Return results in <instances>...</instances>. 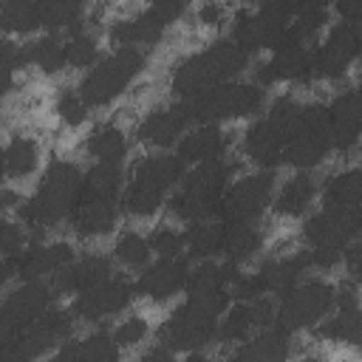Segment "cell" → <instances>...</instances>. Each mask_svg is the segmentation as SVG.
<instances>
[{
	"label": "cell",
	"instance_id": "52",
	"mask_svg": "<svg viewBox=\"0 0 362 362\" xmlns=\"http://www.w3.org/2000/svg\"><path fill=\"white\" fill-rule=\"evenodd\" d=\"M198 23L201 25H209V28L221 25L223 23V6L215 3V0H204V6L198 8Z\"/></svg>",
	"mask_w": 362,
	"mask_h": 362
},
{
	"label": "cell",
	"instance_id": "42",
	"mask_svg": "<svg viewBox=\"0 0 362 362\" xmlns=\"http://www.w3.org/2000/svg\"><path fill=\"white\" fill-rule=\"evenodd\" d=\"M40 23L37 0H3L0 3V31L6 34H31Z\"/></svg>",
	"mask_w": 362,
	"mask_h": 362
},
{
	"label": "cell",
	"instance_id": "59",
	"mask_svg": "<svg viewBox=\"0 0 362 362\" xmlns=\"http://www.w3.org/2000/svg\"><path fill=\"white\" fill-rule=\"evenodd\" d=\"M0 3H3V0H0Z\"/></svg>",
	"mask_w": 362,
	"mask_h": 362
},
{
	"label": "cell",
	"instance_id": "9",
	"mask_svg": "<svg viewBox=\"0 0 362 362\" xmlns=\"http://www.w3.org/2000/svg\"><path fill=\"white\" fill-rule=\"evenodd\" d=\"M337 297V286L328 280H300L280 294V305H274V325L286 334L314 328L322 317L331 314Z\"/></svg>",
	"mask_w": 362,
	"mask_h": 362
},
{
	"label": "cell",
	"instance_id": "25",
	"mask_svg": "<svg viewBox=\"0 0 362 362\" xmlns=\"http://www.w3.org/2000/svg\"><path fill=\"white\" fill-rule=\"evenodd\" d=\"M328 110V127H331V150L339 153H351L359 141V93L356 88H345L339 90L331 105H325Z\"/></svg>",
	"mask_w": 362,
	"mask_h": 362
},
{
	"label": "cell",
	"instance_id": "48",
	"mask_svg": "<svg viewBox=\"0 0 362 362\" xmlns=\"http://www.w3.org/2000/svg\"><path fill=\"white\" fill-rule=\"evenodd\" d=\"M147 331H150L147 320L139 317V314H133V317L122 320L110 334H113V339H116L119 348H133V345H139L141 339H147Z\"/></svg>",
	"mask_w": 362,
	"mask_h": 362
},
{
	"label": "cell",
	"instance_id": "29",
	"mask_svg": "<svg viewBox=\"0 0 362 362\" xmlns=\"http://www.w3.org/2000/svg\"><path fill=\"white\" fill-rule=\"evenodd\" d=\"M311 269L308 263V252H291V255H280V257H272L266 263H260V269L255 272L263 294H272V297H280L286 288H291L294 283H300L305 277V272Z\"/></svg>",
	"mask_w": 362,
	"mask_h": 362
},
{
	"label": "cell",
	"instance_id": "1",
	"mask_svg": "<svg viewBox=\"0 0 362 362\" xmlns=\"http://www.w3.org/2000/svg\"><path fill=\"white\" fill-rule=\"evenodd\" d=\"M82 189V170L74 161H51L42 173L37 189L20 201V221L31 235H45L48 229L68 221V212Z\"/></svg>",
	"mask_w": 362,
	"mask_h": 362
},
{
	"label": "cell",
	"instance_id": "14",
	"mask_svg": "<svg viewBox=\"0 0 362 362\" xmlns=\"http://www.w3.org/2000/svg\"><path fill=\"white\" fill-rule=\"evenodd\" d=\"M235 263L223 260V263H215V260H198L195 269L187 272V280H184V291H187V303L204 314H212V317H221L226 311V303H229V288H226V280H229V272H232Z\"/></svg>",
	"mask_w": 362,
	"mask_h": 362
},
{
	"label": "cell",
	"instance_id": "8",
	"mask_svg": "<svg viewBox=\"0 0 362 362\" xmlns=\"http://www.w3.org/2000/svg\"><path fill=\"white\" fill-rule=\"evenodd\" d=\"M331 153V127H328V110L322 102H300L297 119L291 124L283 164H291L297 170L317 167Z\"/></svg>",
	"mask_w": 362,
	"mask_h": 362
},
{
	"label": "cell",
	"instance_id": "36",
	"mask_svg": "<svg viewBox=\"0 0 362 362\" xmlns=\"http://www.w3.org/2000/svg\"><path fill=\"white\" fill-rule=\"evenodd\" d=\"M85 153L96 161H122L127 156V136L119 124L102 122L85 139Z\"/></svg>",
	"mask_w": 362,
	"mask_h": 362
},
{
	"label": "cell",
	"instance_id": "53",
	"mask_svg": "<svg viewBox=\"0 0 362 362\" xmlns=\"http://www.w3.org/2000/svg\"><path fill=\"white\" fill-rule=\"evenodd\" d=\"M280 3H283V8L294 17V14L308 11V8H325V3H328V0H280Z\"/></svg>",
	"mask_w": 362,
	"mask_h": 362
},
{
	"label": "cell",
	"instance_id": "15",
	"mask_svg": "<svg viewBox=\"0 0 362 362\" xmlns=\"http://www.w3.org/2000/svg\"><path fill=\"white\" fill-rule=\"evenodd\" d=\"M54 300L51 283L23 280L14 291H8L0 303V339L17 337L28 322H34Z\"/></svg>",
	"mask_w": 362,
	"mask_h": 362
},
{
	"label": "cell",
	"instance_id": "57",
	"mask_svg": "<svg viewBox=\"0 0 362 362\" xmlns=\"http://www.w3.org/2000/svg\"><path fill=\"white\" fill-rule=\"evenodd\" d=\"M6 175V164H3V147H0V178Z\"/></svg>",
	"mask_w": 362,
	"mask_h": 362
},
{
	"label": "cell",
	"instance_id": "39",
	"mask_svg": "<svg viewBox=\"0 0 362 362\" xmlns=\"http://www.w3.org/2000/svg\"><path fill=\"white\" fill-rule=\"evenodd\" d=\"M3 164L8 178H28L40 164V144L31 136H14L3 147Z\"/></svg>",
	"mask_w": 362,
	"mask_h": 362
},
{
	"label": "cell",
	"instance_id": "37",
	"mask_svg": "<svg viewBox=\"0 0 362 362\" xmlns=\"http://www.w3.org/2000/svg\"><path fill=\"white\" fill-rule=\"evenodd\" d=\"M20 65H34L42 74H59L65 68V42L57 34H45L20 48Z\"/></svg>",
	"mask_w": 362,
	"mask_h": 362
},
{
	"label": "cell",
	"instance_id": "16",
	"mask_svg": "<svg viewBox=\"0 0 362 362\" xmlns=\"http://www.w3.org/2000/svg\"><path fill=\"white\" fill-rule=\"evenodd\" d=\"M359 57V25L337 23L320 48L311 51V74L320 79H339Z\"/></svg>",
	"mask_w": 362,
	"mask_h": 362
},
{
	"label": "cell",
	"instance_id": "10",
	"mask_svg": "<svg viewBox=\"0 0 362 362\" xmlns=\"http://www.w3.org/2000/svg\"><path fill=\"white\" fill-rule=\"evenodd\" d=\"M74 331V311L48 305L17 337L0 339V359H37L65 342Z\"/></svg>",
	"mask_w": 362,
	"mask_h": 362
},
{
	"label": "cell",
	"instance_id": "24",
	"mask_svg": "<svg viewBox=\"0 0 362 362\" xmlns=\"http://www.w3.org/2000/svg\"><path fill=\"white\" fill-rule=\"evenodd\" d=\"M334 317H322L320 322V334L328 342H339V345H359L362 337V320H359V300H356V280L339 283L337 297H334Z\"/></svg>",
	"mask_w": 362,
	"mask_h": 362
},
{
	"label": "cell",
	"instance_id": "4",
	"mask_svg": "<svg viewBox=\"0 0 362 362\" xmlns=\"http://www.w3.org/2000/svg\"><path fill=\"white\" fill-rule=\"evenodd\" d=\"M184 161L170 153H150L130 170V181L122 192V209L130 218H150L161 209L164 195L181 181Z\"/></svg>",
	"mask_w": 362,
	"mask_h": 362
},
{
	"label": "cell",
	"instance_id": "54",
	"mask_svg": "<svg viewBox=\"0 0 362 362\" xmlns=\"http://www.w3.org/2000/svg\"><path fill=\"white\" fill-rule=\"evenodd\" d=\"M337 14L342 23H356L359 20V0H337Z\"/></svg>",
	"mask_w": 362,
	"mask_h": 362
},
{
	"label": "cell",
	"instance_id": "26",
	"mask_svg": "<svg viewBox=\"0 0 362 362\" xmlns=\"http://www.w3.org/2000/svg\"><path fill=\"white\" fill-rule=\"evenodd\" d=\"M74 260V246L65 240L34 243L14 255V274L20 280H42Z\"/></svg>",
	"mask_w": 362,
	"mask_h": 362
},
{
	"label": "cell",
	"instance_id": "7",
	"mask_svg": "<svg viewBox=\"0 0 362 362\" xmlns=\"http://www.w3.org/2000/svg\"><path fill=\"white\" fill-rule=\"evenodd\" d=\"M189 107L192 122L204 124V122H226V119H246L263 110L266 105V90L263 85L255 82H218L206 90H201L192 99H184Z\"/></svg>",
	"mask_w": 362,
	"mask_h": 362
},
{
	"label": "cell",
	"instance_id": "40",
	"mask_svg": "<svg viewBox=\"0 0 362 362\" xmlns=\"http://www.w3.org/2000/svg\"><path fill=\"white\" fill-rule=\"evenodd\" d=\"M122 184H124L122 161H96L90 170L82 173V192H90V195L119 198Z\"/></svg>",
	"mask_w": 362,
	"mask_h": 362
},
{
	"label": "cell",
	"instance_id": "12",
	"mask_svg": "<svg viewBox=\"0 0 362 362\" xmlns=\"http://www.w3.org/2000/svg\"><path fill=\"white\" fill-rule=\"evenodd\" d=\"M272 189H274V170H257L249 173L232 184H226L215 218L223 223H252L257 221L269 201H272Z\"/></svg>",
	"mask_w": 362,
	"mask_h": 362
},
{
	"label": "cell",
	"instance_id": "56",
	"mask_svg": "<svg viewBox=\"0 0 362 362\" xmlns=\"http://www.w3.org/2000/svg\"><path fill=\"white\" fill-rule=\"evenodd\" d=\"M14 204H20V195H17L14 189H0V206L8 209V206H14Z\"/></svg>",
	"mask_w": 362,
	"mask_h": 362
},
{
	"label": "cell",
	"instance_id": "44",
	"mask_svg": "<svg viewBox=\"0 0 362 362\" xmlns=\"http://www.w3.org/2000/svg\"><path fill=\"white\" fill-rule=\"evenodd\" d=\"M65 42V65L68 68H90L99 57V42L93 34L76 28V31H68V37L62 40Z\"/></svg>",
	"mask_w": 362,
	"mask_h": 362
},
{
	"label": "cell",
	"instance_id": "49",
	"mask_svg": "<svg viewBox=\"0 0 362 362\" xmlns=\"http://www.w3.org/2000/svg\"><path fill=\"white\" fill-rule=\"evenodd\" d=\"M17 65H20V48L11 40L0 37V99L14 88V71H17Z\"/></svg>",
	"mask_w": 362,
	"mask_h": 362
},
{
	"label": "cell",
	"instance_id": "22",
	"mask_svg": "<svg viewBox=\"0 0 362 362\" xmlns=\"http://www.w3.org/2000/svg\"><path fill=\"white\" fill-rule=\"evenodd\" d=\"M116 218H119L116 198L90 195V192L79 189V195L68 212V226L79 238H102V235L113 232Z\"/></svg>",
	"mask_w": 362,
	"mask_h": 362
},
{
	"label": "cell",
	"instance_id": "19",
	"mask_svg": "<svg viewBox=\"0 0 362 362\" xmlns=\"http://www.w3.org/2000/svg\"><path fill=\"white\" fill-rule=\"evenodd\" d=\"M257 85H277V82H308L311 74V48L280 42L272 48V57L255 68Z\"/></svg>",
	"mask_w": 362,
	"mask_h": 362
},
{
	"label": "cell",
	"instance_id": "5",
	"mask_svg": "<svg viewBox=\"0 0 362 362\" xmlns=\"http://www.w3.org/2000/svg\"><path fill=\"white\" fill-rule=\"evenodd\" d=\"M144 65H147V54L141 48L122 45L107 57H102L99 62H93L76 90L88 107H105L130 88V82L144 71Z\"/></svg>",
	"mask_w": 362,
	"mask_h": 362
},
{
	"label": "cell",
	"instance_id": "2",
	"mask_svg": "<svg viewBox=\"0 0 362 362\" xmlns=\"http://www.w3.org/2000/svg\"><path fill=\"white\" fill-rule=\"evenodd\" d=\"M249 62V54L240 51L232 40H215L206 48L184 57L170 76V90L178 99H192L201 90L235 79Z\"/></svg>",
	"mask_w": 362,
	"mask_h": 362
},
{
	"label": "cell",
	"instance_id": "51",
	"mask_svg": "<svg viewBox=\"0 0 362 362\" xmlns=\"http://www.w3.org/2000/svg\"><path fill=\"white\" fill-rule=\"evenodd\" d=\"M187 6H189V0H153V3H150V11H153L164 25H170V23H175V20L187 11Z\"/></svg>",
	"mask_w": 362,
	"mask_h": 362
},
{
	"label": "cell",
	"instance_id": "11",
	"mask_svg": "<svg viewBox=\"0 0 362 362\" xmlns=\"http://www.w3.org/2000/svg\"><path fill=\"white\" fill-rule=\"evenodd\" d=\"M288 20H291V14L283 8L280 0H260L255 8H240L232 17V37L229 40L246 54L274 48L277 40L283 37Z\"/></svg>",
	"mask_w": 362,
	"mask_h": 362
},
{
	"label": "cell",
	"instance_id": "32",
	"mask_svg": "<svg viewBox=\"0 0 362 362\" xmlns=\"http://www.w3.org/2000/svg\"><path fill=\"white\" fill-rule=\"evenodd\" d=\"M221 246H223V221L201 218V221H189L187 223V229H184L187 257L212 260L215 255H221Z\"/></svg>",
	"mask_w": 362,
	"mask_h": 362
},
{
	"label": "cell",
	"instance_id": "35",
	"mask_svg": "<svg viewBox=\"0 0 362 362\" xmlns=\"http://www.w3.org/2000/svg\"><path fill=\"white\" fill-rule=\"evenodd\" d=\"M263 249V232L252 223H223V246L221 255L229 263H246Z\"/></svg>",
	"mask_w": 362,
	"mask_h": 362
},
{
	"label": "cell",
	"instance_id": "13",
	"mask_svg": "<svg viewBox=\"0 0 362 362\" xmlns=\"http://www.w3.org/2000/svg\"><path fill=\"white\" fill-rule=\"evenodd\" d=\"M215 339H218V317L204 314L189 303L173 308L158 331V342L167 345L173 354H195Z\"/></svg>",
	"mask_w": 362,
	"mask_h": 362
},
{
	"label": "cell",
	"instance_id": "46",
	"mask_svg": "<svg viewBox=\"0 0 362 362\" xmlns=\"http://www.w3.org/2000/svg\"><path fill=\"white\" fill-rule=\"evenodd\" d=\"M147 243H150V252H156L158 257H175L184 249V232H178L175 226L158 223L147 235Z\"/></svg>",
	"mask_w": 362,
	"mask_h": 362
},
{
	"label": "cell",
	"instance_id": "31",
	"mask_svg": "<svg viewBox=\"0 0 362 362\" xmlns=\"http://www.w3.org/2000/svg\"><path fill=\"white\" fill-rule=\"evenodd\" d=\"M167 25L147 8V11H139L133 17H124V20H116L107 31V37L116 42V45H133V48H141V45H156L161 37H164Z\"/></svg>",
	"mask_w": 362,
	"mask_h": 362
},
{
	"label": "cell",
	"instance_id": "6",
	"mask_svg": "<svg viewBox=\"0 0 362 362\" xmlns=\"http://www.w3.org/2000/svg\"><path fill=\"white\" fill-rule=\"evenodd\" d=\"M300 102L294 96H277L263 119H257L246 133H243V156L260 167V170H274L283 164V150L291 133V124L297 119Z\"/></svg>",
	"mask_w": 362,
	"mask_h": 362
},
{
	"label": "cell",
	"instance_id": "33",
	"mask_svg": "<svg viewBox=\"0 0 362 362\" xmlns=\"http://www.w3.org/2000/svg\"><path fill=\"white\" fill-rule=\"evenodd\" d=\"M119 345L113 339V334L107 331H93L82 339H74L57 351V359H79V362H113L119 356Z\"/></svg>",
	"mask_w": 362,
	"mask_h": 362
},
{
	"label": "cell",
	"instance_id": "17",
	"mask_svg": "<svg viewBox=\"0 0 362 362\" xmlns=\"http://www.w3.org/2000/svg\"><path fill=\"white\" fill-rule=\"evenodd\" d=\"M136 297V288L127 277H107L85 291H76L74 297V317L76 320H85V322H99V320H107L119 311H124Z\"/></svg>",
	"mask_w": 362,
	"mask_h": 362
},
{
	"label": "cell",
	"instance_id": "30",
	"mask_svg": "<svg viewBox=\"0 0 362 362\" xmlns=\"http://www.w3.org/2000/svg\"><path fill=\"white\" fill-rule=\"evenodd\" d=\"M232 356L243 362H280L291 356V342L286 331H280L277 325H269L240 339V348Z\"/></svg>",
	"mask_w": 362,
	"mask_h": 362
},
{
	"label": "cell",
	"instance_id": "41",
	"mask_svg": "<svg viewBox=\"0 0 362 362\" xmlns=\"http://www.w3.org/2000/svg\"><path fill=\"white\" fill-rule=\"evenodd\" d=\"M322 206L337 209H359V170H342L331 175L322 187Z\"/></svg>",
	"mask_w": 362,
	"mask_h": 362
},
{
	"label": "cell",
	"instance_id": "47",
	"mask_svg": "<svg viewBox=\"0 0 362 362\" xmlns=\"http://www.w3.org/2000/svg\"><path fill=\"white\" fill-rule=\"evenodd\" d=\"M88 110L90 107L82 102L79 90H74V88H62L59 90V96H57V113H59V119L68 127H79L88 119Z\"/></svg>",
	"mask_w": 362,
	"mask_h": 362
},
{
	"label": "cell",
	"instance_id": "27",
	"mask_svg": "<svg viewBox=\"0 0 362 362\" xmlns=\"http://www.w3.org/2000/svg\"><path fill=\"white\" fill-rule=\"evenodd\" d=\"M110 274H113L110 257L90 252V255L74 257L68 266H62L59 272H54L48 280H51L54 294H76V291H85V288L107 280Z\"/></svg>",
	"mask_w": 362,
	"mask_h": 362
},
{
	"label": "cell",
	"instance_id": "43",
	"mask_svg": "<svg viewBox=\"0 0 362 362\" xmlns=\"http://www.w3.org/2000/svg\"><path fill=\"white\" fill-rule=\"evenodd\" d=\"M325 23H328V11H325V8H308V11H300V14H294V23L286 25V31H283V37L277 40V45H280V42L308 45V42L325 28Z\"/></svg>",
	"mask_w": 362,
	"mask_h": 362
},
{
	"label": "cell",
	"instance_id": "20",
	"mask_svg": "<svg viewBox=\"0 0 362 362\" xmlns=\"http://www.w3.org/2000/svg\"><path fill=\"white\" fill-rule=\"evenodd\" d=\"M192 124V116H189V107L187 102H173V105H164V107H156L150 110L139 124H136V139L141 144H150V147H173L184 133L187 127Z\"/></svg>",
	"mask_w": 362,
	"mask_h": 362
},
{
	"label": "cell",
	"instance_id": "34",
	"mask_svg": "<svg viewBox=\"0 0 362 362\" xmlns=\"http://www.w3.org/2000/svg\"><path fill=\"white\" fill-rule=\"evenodd\" d=\"M314 195H317V181L305 173H297L280 187L277 198L272 201V209L283 218H300L311 206Z\"/></svg>",
	"mask_w": 362,
	"mask_h": 362
},
{
	"label": "cell",
	"instance_id": "23",
	"mask_svg": "<svg viewBox=\"0 0 362 362\" xmlns=\"http://www.w3.org/2000/svg\"><path fill=\"white\" fill-rule=\"evenodd\" d=\"M269 325H274V303L269 294H257L252 300H238V305L226 311L223 322H218V339L240 342L249 334Z\"/></svg>",
	"mask_w": 362,
	"mask_h": 362
},
{
	"label": "cell",
	"instance_id": "55",
	"mask_svg": "<svg viewBox=\"0 0 362 362\" xmlns=\"http://www.w3.org/2000/svg\"><path fill=\"white\" fill-rule=\"evenodd\" d=\"M14 277V255H0V288Z\"/></svg>",
	"mask_w": 362,
	"mask_h": 362
},
{
	"label": "cell",
	"instance_id": "28",
	"mask_svg": "<svg viewBox=\"0 0 362 362\" xmlns=\"http://www.w3.org/2000/svg\"><path fill=\"white\" fill-rule=\"evenodd\" d=\"M175 144H178L175 156L184 164H201V161L221 158L232 144V133L221 130V124H215V122H204V124L187 130Z\"/></svg>",
	"mask_w": 362,
	"mask_h": 362
},
{
	"label": "cell",
	"instance_id": "3",
	"mask_svg": "<svg viewBox=\"0 0 362 362\" xmlns=\"http://www.w3.org/2000/svg\"><path fill=\"white\" fill-rule=\"evenodd\" d=\"M235 170H238V161H226L223 156L195 164L189 173L181 175V187L170 195L167 212L175 221H187V223L201 218H215L218 201L226 184L232 181Z\"/></svg>",
	"mask_w": 362,
	"mask_h": 362
},
{
	"label": "cell",
	"instance_id": "58",
	"mask_svg": "<svg viewBox=\"0 0 362 362\" xmlns=\"http://www.w3.org/2000/svg\"><path fill=\"white\" fill-rule=\"evenodd\" d=\"M150 3H153V0H150Z\"/></svg>",
	"mask_w": 362,
	"mask_h": 362
},
{
	"label": "cell",
	"instance_id": "38",
	"mask_svg": "<svg viewBox=\"0 0 362 362\" xmlns=\"http://www.w3.org/2000/svg\"><path fill=\"white\" fill-rule=\"evenodd\" d=\"M40 23L51 31H76L82 28V14L88 0H37Z\"/></svg>",
	"mask_w": 362,
	"mask_h": 362
},
{
	"label": "cell",
	"instance_id": "21",
	"mask_svg": "<svg viewBox=\"0 0 362 362\" xmlns=\"http://www.w3.org/2000/svg\"><path fill=\"white\" fill-rule=\"evenodd\" d=\"M189 272V257H158L156 263H147L144 272L139 274V280L133 283L136 294L153 300V303H167L170 297H175L184 288Z\"/></svg>",
	"mask_w": 362,
	"mask_h": 362
},
{
	"label": "cell",
	"instance_id": "50",
	"mask_svg": "<svg viewBox=\"0 0 362 362\" xmlns=\"http://www.w3.org/2000/svg\"><path fill=\"white\" fill-rule=\"evenodd\" d=\"M25 243V229L0 218V255H17Z\"/></svg>",
	"mask_w": 362,
	"mask_h": 362
},
{
	"label": "cell",
	"instance_id": "18",
	"mask_svg": "<svg viewBox=\"0 0 362 362\" xmlns=\"http://www.w3.org/2000/svg\"><path fill=\"white\" fill-rule=\"evenodd\" d=\"M359 232V209H337L322 206L317 215H311L303 223V240L308 249L325 246V249H345Z\"/></svg>",
	"mask_w": 362,
	"mask_h": 362
},
{
	"label": "cell",
	"instance_id": "45",
	"mask_svg": "<svg viewBox=\"0 0 362 362\" xmlns=\"http://www.w3.org/2000/svg\"><path fill=\"white\" fill-rule=\"evenodd\" d=\"M113 255H116V260H119L122 266H127V269H144L153 252H150V243H147L144 235H139V232H122V235L116 238Z\"/></svg>",
	"mask_w": 362,
	"mask_h": 362
}]
</instances>
